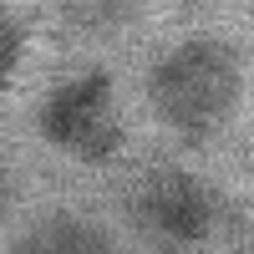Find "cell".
<instances>
[{
	"label": "cell",
	"instance_id": "5b68a950",
	"mask_svg": "<svg viewBox=\"0 0 254 254\" xmlns=\"http://www.w3.org/2000/svg\"><path fill=\"white\" fill-rule=\"evenodd\" d=\"M56 15L66 20L71 31L81 36H107V31H122L127 20H137V5L142 0H51Z\"/></svg>",
	"mask_w": 254,
	"mask_h": 254
},
{
	"label": "cell",
	"instance_id": "277c9868",
	"mask_svg": "<svg viewBox=\"0 0 254 254\" xmlns=\"http://www.w3.org/2000/svg\"><path fill=\"white\" fill-rule=\"evenodd\" d=\"M112 234L76 208H46L15 234V254H107Z\"/></svg>",
	"mask_w": 254,
	"mask_h": 254
},
{
	"label": "cell",
	"instance_id": "8992f818",
	"mask_svg": "<svg viewBox=\"0 0 254 254\" xmlns=\"http://www.w3.org/2000/svg\"><path fill=\"white\" fill-rule=\"evenodd\" d=\"M20 56H26V26H20V15H15V10L0 5V92L15 81Z\"/></svg>",
	"mask_w": 254,
	"mask_h": 254
},
{
	"label": "cell",
	"instance_id": "52a82bcc",
	"mask_svg": "<svg viewBox=\"0 0 254 254\" xmlns=\"http://www.w3.org/2000/svg\"><path fill=\"white\" fill-rule=\"evenodd\" d=\"M10 203H15V183H10V163L0 158V224H5V214H10Z\"/></svg>",
	"mask_w": 254,
	"mask_h": 254
},
{
	"label": "cell",
	"instance_id": "ba28073f",
	"mask_svg": "<svg viewBox=\"0 0 254 254\" xmlns=\"http://www.w3.org/2000/svg\"><path fill=\"white\" fill-rule=\"evenodd\" d=\"M183 5H208V0H183Z\"/></svg>",
	"mask_w": 254,
	"mask_h": 254
},
{
	"label": "cell",
	"instance_id": "7a4b0ae2",
	"mask_svg": "<svg viewBox=\"0 0 254 254\" xmlns=\"http://www.w3.org/2000/svg\"><path fill=\"white\" fill-rule=\"evenodd\" d=\"M36 132H41V142H51L56 153H66L76 163L117 158L127 132H122V117H117L112 76L81 71V76H66L61 87H51L36 107Z\"/></svg>",
	"mask_w": 254,
	"mask_h": 254
},
{
	"label": "cell",
	"instance_id": "6da1fadb",
	"mask_svg": "<svg viewBox=\"0 0 254 254\" xmlns=\"http://www.w3.org/2000/svg\"><path fill=\"white\" fill-rule=\"evenodd\" d=\"M244 66L239 51L219 36H188L168 46L147 71V107L163 127L183 137H208L239 107Z\"/></svg>",
	"mask_w": 254,
	"mask_h": 254
},
{
	"label": "cell",
	"instance_id": "3957f363",
	"mask_svg": "<svg viewBox=\"0 0 254 254\" xmlns=\"http://www.w3.org/2000/svg\"><path fill=\"white\" fill-rule=\"evenodd\" d=\"M127 219L158 249H198L224 229V198L183 168H153L127 193Z\"/></svg>",
	"mask_w": 254,
	"mask_h": 254
}]
</instances>
